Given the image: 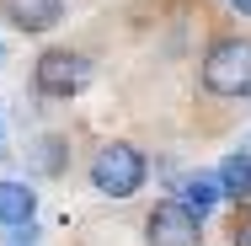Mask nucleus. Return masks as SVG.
Listing matches in <instances>:
<instances>
[{"label": "nucleus", "instance_id": "f257e3e1", "mask_svg": "<svg viewBox=\"0 0 251 246\" xmlns=\"http://www.w3.org/2000/svg\"><path fill=\"white\" fill-rule=\"evenodd\" d=\"M145 177H150V161L123 139H112V145H101L91 155V188L101 198H134L145 188Z\"/></svg>", "mask_w": 251, "mask_h": 246}, {"label": "nucleus", "instance_id": "f03ea898", "mask_svg": "<svg viewBox=\"0 0 251 246\" xmlns=\"http://www.w3.org/2000/svg\"><path fill=\"white\" fill-rule=\"evenodd\" d=\"M203 86L214 97H251V38H219L203 54Z\"/></svg>", "mask_w": 251, "mask_h": 246}, {"label": "nucleus", "instance_id": "7ed1b4c3", "mask_svg": "<svg viewBox=\"0 0 251 246\" xmlns=\"http://www.w3.org/2000/svg\"><path fill=\"white\" fill-rule=\"evenodd\" d=\"M32 86H38L43 97H59V102L80 97V91L91 86V59L75 54V49H49L32 64Z\"/></svg>", "mask_w": 251, "mask_h": 246}, {"label": "nucleus", "instance_id": "20e7f679", "mask_svg": "<svg viewBox=\"0 0 251 246\" xmlns=\"http://www.w3.org/2000/svg\"><path fill=\"white\" fill-rule=\"evenodd\" d=\"M145 236H150V246H203V219L182 198H166V203L150 209Z\"/></svg>", "mask_w": 251, "mask_h": 246}, {"label": "nucleus", "instance_id": "39448f33", "mask_svg": "<svg viewBox=\"0 0 251 246\" xmlns=\"http://www.w3.org/2000/svg\"><path fill=\"white\" fill-rule=\"evenodd\" d=\"M64 16V0H5V22L16 32H49Z\"/></svg>", "mask_w": 251, "mask_h": 246}, {"label": "nucleus", "instance_id": "423d86ee", "mask_svg": "<svg viewBox=\"0 0 251 246\" xmlns=\"http://www.w3.org/2000/svg\"><path fill=\"white\" fill-rule=\"evenodd\" d=\"M38 214V193L16 177H0V225H22Z\"/></svg>", "mask_w": 251, "mask_h": 246}, {"label": "nucleus", "instance_id": "0eeeda50", "mask_svg": "<svg viewBox=\"0 0 251 246\" xmlns=\"http://www.w3.org/2000/svg\"><path fill=\"white\" fill-rule=\"evenodd\" d=\"M219 188H225V198H251V155L246 150H230L225 161H219Z\"/></svg>", "mask_w": 251, "mask_h": 246}, {"label": "nucleus", "instance_id": "6e6552de", "mask_svg": "<svg viewBox=\"0 0 251 246\" xmlns=\"http://www.w3.org/2000/svg\"><path fill=\"white\" fill-rule=\"evenodd\" d=\"M219 198H225V188H219V177H208V171H198V177H187V182H182V203H187L198 219L219 203Z\"/></svg>", "mask_w": 251, "mask_h": 246}, {"label": "nucleus", "instance_id": "1a4fd4ad", "mask_svg": "<svg viewBox=\"0 0 251 246\" xmlns=\"http://www.w3.org/2000/svg\"><path fill=\"white\" fill-rule=\"evenodd\" d=\"M5 246H38V225H32V219L5 225Z\"/></svg>", "mask_w": 251, "mask_h": 246}, {"label": "nucleus", "instance_id": "9d476101", "mask_svg": "<svg viewBox=\"0 0 251 246\" xmlns=\"http://www.w3.org/2000/svg\"><path fill=\"white\" fill-rule=\"evenodd\" d=\"M235 246H251V219H241V225H235Z\"/></svg>", "mask_w": 251, "mask_h": 246}, {"label": "nucleus", "instance_id": "9b49d317", "mask_svg": "<svg viewBox=\"0 0 251 246\" xmlns=\"http://www.w3.org/2000/svg\"><path fill=\"white\" fill-rule=\"evenodd\" d=\"M230 5H235V11H241V16H251V0H230Z\"/></svg>", "mask_w": 251, "mask_h": 246}, {"label": "nucleus", "instance_id": "f8f14e48", "mask_svg": "<svg viewBox=\"0 0 251 246\" xmlns=\"http://www.w3.org/2000/svg\"><path fill=\"white\" fill-rule=\"evenodd\" d=\"M241 150H246V155H251V134H246V139H241Z\"/></svg>", "mask_w": 251, "mask_h": 246}, {"label": "nucleus", "instance_id": "ddd939ff", "mask_svg": "<svg viewBox=\"0 0 251 246\" xmlns=\"http://www.w3.org/2000/svg\"><path fill=\"white\" fill-rule=\"evenodd\" d=\"M0 155H5V129H0Z\"/></svg>", "mask_w": 251, "mask_h": 246}, {"label": "nucleus", "instance_id": "4468645a", "mask_svg": "<svg viewBox=\"0 0 251 246\" xmlns=\"http://www.w3.org/2000/svg\"><path fill=\"white\" fill-rule=\"evenodd\" d=\"M0 64H5V43H0Z\"/></svg>", "mask_w": 251, "mask_h": 246}]
</instances>
